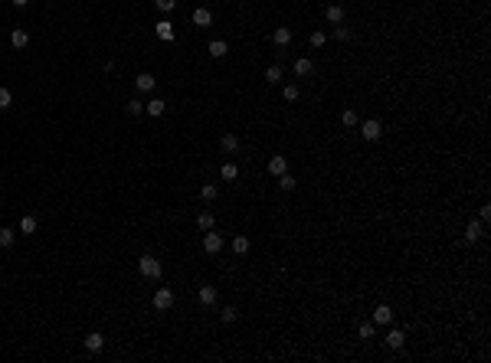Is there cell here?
Returning <instances> with one entry per match:
<instances>
[{"label": "cell", "instance_id": "1", "mask_svg": "<svg viewBox=\"0 0 491 363\" xmlns=\"http://www.w3.org/2000/svg\"><path fill=\"white\" fill-rule=\"evenodd\" d=\"M138 271H141L144 278H161L164 265L157 262V255H141V259H138Z\"/></svg>", "mask_w": 491, "mask_h": 363}, {"label": "cell", "instance_id": "2", "mask_svg": "<svg viewBox=\"0 0 491 363\" xmlns=\"http://www.w3.org/2000/svg\"><path fill=\"white\" fill-rule=\"evenodd\" d=\"M361 134H364V141H380V138H383V124H380L377 118H367V121L361 124Z\"/></svg>", "mask_w": 491, "mask_h": 363}, {"label": "cell", "instance_id": "3", "mask_svg": "<svg viewBox=\"0 0 491 363\" xmlns=\"http://www.w3.org/2000/svg\"><path fill=\"white\" fill-rule=\"evenodd\" d=\"M223 246H226V239H223V236H219V233H213V229H206V236H203V252H206V255H216Z\"/></svg>", "mask_w": 491, "mask_h": 363}, {"label": "cell", "instance_id": "4", "mask_svg": "<svg viewBox=\"0 0 491 363\" xmlns=\"http://www.w3.org/2000/svg\"><path fill=\"white\" fill-rule=\"evenodd\" d=\"M151 301H154L157 311H170V308H174V291H170V288H157Z\"/></svg>", "mask_w": 491, "mask_h": 363}, {"label": "cell", "instance_id": "5", "mask_svg": "<svg viewBox=\"0 0 491 363\" xmlns=\"http://www.w3.org/2000/svg\"><path fill=\"white\" fill-rule=\"evenodd\" d=\"M481 239H485V222H481V219H472L465 226V242L472 246V242H481Z\"/></svg>", "mask_w": 491, "mask_h": 363}, {"label": "cell", "instance_id": "6", "mask_svg": "<svg viewBox=\"0 0 491 363\" xmlns=\"http://www.w3.org/2000/svg\"><path fill=\"white\" fill-rule=\"evenodd\" d=\"M135 85H138V92H154L157 79H154L151 72H138V75H135Z\"/></svg>", "mask_w": 491, "mask_h": 363}, {"label": "cell", "instance_id": "7", "mask_svg": "<svg viewBox=\"0 0 491 363\" xmlns=\"http://www.w3.org/2000/svg\"><path fill=\"white\" fill-rule=\"evenodd\" d=\"M197 298H200V304H206V308H213V304H216V288H213V285H200V291H197Z\"/></svg>", "mask_w": 491, "mask_h": 363}, {"label": "cell", "instance_id": "8", "mask_svg": "<svg viewBox=\"0 0 491 363\" xmlns=\"http://www.w3.org/2000/svg\"><path fill=\"white\" fill-rule=\"evenodd\" d=\"M269 170H272L275 177H282V173H288V157H282V154H272V157H269Z\"/></svg>", "mask_w": 491, "mask_h": 363}, {"label": "cell", "instance_id": "9", "mask_svg": "<svg viewBox=\"0 0 491 363\" xmlns=\"http://www.w3.org/2000/svg\"><path fill=\"white\" fill-rule=\"evenodd\" d=\"M282 79H285V69H282V62H272V66L265 69V82H269V85H279Z\"/></svg>", "mask_w": 491, "mask_h": 363}, {"label": "cell", "instance_id": "10", "mask_svg": "<svg viewBox=\"0 0 491 363\" xmlns=\"http://www.w3.org/2000/svg\"><path fill=\"white\" fill-rule=\"evenodd\" d=\"M383 344H386V347H390V350H399V347H403V344H406V334H403V331H399V327H393V331H390V334H386V340H383Z\"/></svg>", "mask_w": 491, "mask_h": 363}, {"label": "cell", "instance_id": "11", "mask_svg": "<svg viewBox=\"0 0 491 363\" xmlns=\"http://www.w3.org/2000/svg\"><path fill=\"white\" fill-rule=\"evenodd\" d=\"M292 39H295V33L288 30V26H275V33H272V43L275 46H288Z\"/></svg>", "mask_w": 491, "mask_h": 363}, {"label": "cell", "instance_id": "12", "mask_svg": "<svg viewBox=\"0 0 491 363\" xmlns=\"http://www.w3.org/2000/svg\"><path fill=\"white\" fill-rule=\"evenodd\" d=\"M311 72H315V62H311L308 56H301V59H295V75H298V79H308Z\"/></svg>", "mask_w": 491, "mask_h": 363}, {"label": "cell", "instance_id": "13", "mask_svg": "<svg viewBox=\"0 0 491 363\" xmlns=\"http://www.w3.org/2000/svg\"><path fill=\"white\" fill-rule=\"evenodd\" d=\"M373 324H393V308H390V304H377V311H373Z\"/></svg>", "mask_w": 491, "mask_h": 363}, {"label": "cell", "instance_id": "14", "mask_svg": "<svg viewBox=\"0 0 491 363\" xmlns=\"http://www.w3.org/2000/svg\"><path fill=\"white\" fill-rule=\"evenodd\" d=\"M324 20H328L331 26H337V23H344V7L341 4H331L328 10H324Z\"/></svg>", "mask_w": 491, "mask_h": 363}, {"label": "cell", "instance_id": "15", "mask_svg": "<svg viewBox=\"0 0 491 363\" xmlns=\"http://www.w3.org/2000/svg\"><path fill=\"white\" fill-rule=\"evenodd\" d=\"M102 347H105V337H102L99 331H92V334H85V350L88 353H99Z\"/></svg>", "mask_w": 491, "mask_h": 363}, {"label": "cell", "instance_id": "16", "mask_svg": "<svg viewBox=\"0 0 491 363\" xmlns=\"http://www.w3.org/2000/svg\"><path fill=\"white\" fill-rule=\"evenodd\" d=\"M144 111H148L151 118H161L164 111H167V102H164V99H151V102H144Z\"/></svg>", "mask_w": 491, "mask_h": 363}, {"label": "cell", "instance_id": "17", "mask_svg": "<svg viewBox=\"0 0 491 363\" xmlns=\"http://www.w3.org/2000/svg\"><path fill=\"white\" fill-rule=\"evenodd\" d=\"M26 43H30V33H26L23 26H17V30L10 33V46H13V50H23Z\"/></svg>", "mask_w": 491, "mask_h": 363}, {"label": "cell", "instance_id": "18", "mask_svg": "<svg viewBox=\"0 0 491 363\" xmlns=\"http://www.w3.org/2000/svg\"><path fill=\"white\" fill-rule=\"evenodd\" d=\"M219 151H226V154H233V151H239V138L233 134V131H226V134L219 138Z\"/></svg>", "mask_w": 491, "mask_h": 363}, {"label": "cell", "instance_id": "19", "mask_svg": "<svg viewBox=\"0 0 491 363\" xmlns=\"http://www.w3.org/2000/svg\"><path fill=\"white\" fill-rule=\"evenodd\" d=\"M233 252L236 255H249V249H252V242H249V236H233Z\"/></svg>", "mask_w": 491, "mask_h": 363}, {"label": "cell", "instance_id": "20", "mask_svg": "<svg viewBox=\"0 0 491 363\" xmlns=\"http://www.w3.org/2000/svg\"><path fill=\"white\" fill-rule=\"evenodd\" d=\"M36 229H39V219H36V216H30V213H26L23 219H20V233H23V236H33Z\"/></svg>", "mask_w": 491, "mask_h": 363}, {"label": "cell", "instance_id": "21", "mask_svg": "<svg viewBox=\"0 0 491 363\" xmlns=\"http://www.w3.org/2000/svg\"><path fill=\"white\" fill-rule=\"evenodd\" d=\"M193 23H197V26H210L213 23V13L206 10V7H197V10H193Z\"/></svg>", "mask_w": 491, "mask_h": 363}, {"label": "cell", "instance_id": "22", "mask_svg": "<svg viewBox=\"0 0 491 363\" xmlns=\"http://www.w3.org/2000/svg\"><path fill=\"white\" fill-rule=\"evenodd\" d=\"M157 36H161L164 43H170V39H174V23H170V20H161V23H157Z\"/></svg>", "mask_w": 491, "mask_h": 363}, {"label": "cell", "instance_id": "23", "mask_svg": "<svg viewBox=\"0 0 491 363\" xmlns=\"http://www.w3.org/2000/svg\"><path fill=\"white\" fill-rule=\"evenodd\" d=\"M226 53H230V46H226V39H213V43H210V56H213V59H223Z\"/></svg>", "mask_w": 491, "mask_h": 363}, {"label": "cell", "instance_id": "24", "mask_svg": "<svg viewBox=\"0 0 491 363\" xmlns=\"http://www.w3.org/2000/svg\"><path fill=\"white\" fill-rule=\"evenodd\" d=\"M219 177H223V180H236L239 177V167L233 164V160H226V164L219 167Z\"/></svg>", "mask_w": 491, "mask_h": 363}, {"label": "cell", "instance_id": "25", "mask_svg": "<svg viewBox=\"0 0 491 363\" xmlns=\"http://www.w3.org/2000/svg\"><path fill=\"white\" fill-rule=\"evenodd\" d=\"M282 95H285V102H298L301 99V88L295 85V82H288V85H282Z\"/></svg>", "mask_w": 491, "mask_h": 363}, {"label": "cell", "instance_id": "26", "mask_svg": "<svg viewBox=\"0 0 491 363\" xmlns=\"http://www.w3.org/2000/svg\"><path fill=\"white\" fill-rule=\"evenodd\" d=\"M197 226L203 229V233H206V229H213V226H216V219H213V213H210V209H203V213L197 216Z\"/></svg>", "mask_w": 491, "mask_h": 363}, {"label": "cell", "instance_id": "27", "mask_svg": "<svg viewBox=\"0 0 491 363\" xmlns=\"http://www.w3.org/2000/svg\"><path fill=\"white\" fill-rule=\"evenodd\" d=\"M295 187H298V180H295V177H292V173H282V177H279V190H285V193H292V190H295Z\"/></svg>", "mask_w": 491, "mask_h": 363}, {"label": "cell", "instance_id": "28", "mask_svg": "<svg viewBox=\"0 0 491 363\" xmlns=\"http://www.w3.org/2000/svg\"><path fill=\"white\" fill-rule=\"evenodd\" d=\"M200 197H203L206 203H210V200H216V197H219V187H216V184H203V187H200Z\"/></svg>", "mask_w": 491, "mask_h": 363}, {"label": "cell", "instance_id": "29", "mask_svg": "<svg viewBox=\"0 0 491 363\" xmlns=\"http://www.w3.org/2000/svg\"><path fill=\"white\" fill-rule=\"evenodd\" d=\"M17 242V233L13 229H0V249H10Z\"/></svg>", "mask_w": 491, "mask_h": 363}, {"label": "cell", "instance_id": "30", "mask_svg": "<svg viewBox=\"0 0 491 363\" xmlns=\"http://www.w3.org/2000/svg\"><path fill=\"white\" fill-rule=\"evenodd\" d=\"M341 124H344V128H357V111L354 108L341 111Z\"/></svg>", "mask_w": 491, "mask_h": 363}, {"label": "cell", "instance_id": "31", "mask_svg": "<svg viewBox=\"0 0 491 363\" xmlns=\"http://www.w3.org/2000/svg\"><path fill=\"white\" fill-rule=\"evenodd\" d=\"M331 36H334V39H337V43H347V39H350V36H354V33H350V30H347V26H341V23H337V26H334V33H331Z\"/></svg>", "mask_w": 491, "mask_h": 363}, {"label": "cell", "instance_id": "32", "mask_svg": "<svg viewBox=\"0 0 491 363\" xmlns=\"http://www.w3.org/2000/svg\"><path fill=\"white\" fill-rule=\"evenodd\" d=\"M308 43H311V46H315V50H321V46H324V43H328V33H321V30H315V33H311V36H308Z\"/></svg>", "mask_w": 491, "mask_h": 363}, {"label": "cell", "instance_id": "33", "mask_svg": "<svg viewBox=\"0 0 491 363\" xmlns=\"http://www.w3.org/2000/svg\"><path fill=\"white\" fill-rule=\"evenodd\" d=\"M124 111H128V115H131V118H138V115H141V111H144V102H138V99H131L128 105H124Z\"/></svg>", "mask_w": 491, "mask_h": 363}, {"label": "cell", "instance_id": "34", "mask_svg": "<svg viewBox=\"0 0 491 363\" xmlns=\"http://www.w3.org/2000/svg\"><path fill=\"white\" fill-rule=\"evenodd\" d=\"M219 317H223V321H226V324H233V321H236V317H239V311H236V308H233V304H226V308H223V311H219Z\"/></svg>", "mask_w": 491, "mask_h": 363}, {"label": "cell", "instance_id": "35", "mask_svg": "<svg viewBox=\"0 0 491 363\" xmlns=\"http://www.w3.org/2000/svg\"><path fill=\"white\" fill-rule=\"evenodd\" d=\"M357 334H361V340H370L373 337V321H364V324L357 327Z\"/></svg>", "mask_w": 491, "mask_h": 363}, {"label": "cell", "instance_id": "36", "mask_svg": "<svg viewBox=\"0 0 491 363\" xmlns=\"http://www.w3.org/2000/svg\"><path fill=\"white\" fill-rule=\"evenodd\" d=\"M13 105V95H10V88H4L0 85V108H10Z\"/></svg>", "mask_w": 491, "mask_h": 363}, {"label": "cell", "instance_id": "37", "mask_svg": "<svg viewBox=\"0 0 491 363\" xmlns=\"http://www.w3.org/2000/svg\"><path fill=\"white\" fill-rule=\"evenodd\" d=\"M154 4H157V10L170 13V10H174V7H177V0H154Z\"/></svg>", "mask_w": 491, "mask_h": 363}, {"label": "cell", "instance_id": "38", "mask_svg": "<svg viewBox=\"0 0 491 363\" xmlns=\"http://www.w3.org/2000/svg\"><path fill=\"white\" fill-rule=\"evenodd\" d=\"M478 219H481V222H488V219H491V206H488V203L478 209Z\"/></svg>", "mask_w": 491, "mask_h": 363}, {"label": "cell", "instance_id": "39", "mask_svg": "<svg viewBox=\"0 0 491 363\" xmlns=\"http://www.w3.org/2000/svg\"><path fill=\"white\" fill-rule=\"evenodd\" d=\"M13 4H17V7H26V4H30V0H13Z\"/></svg>", "mask_w": 491, "mask_h": 363}]
</instances>
